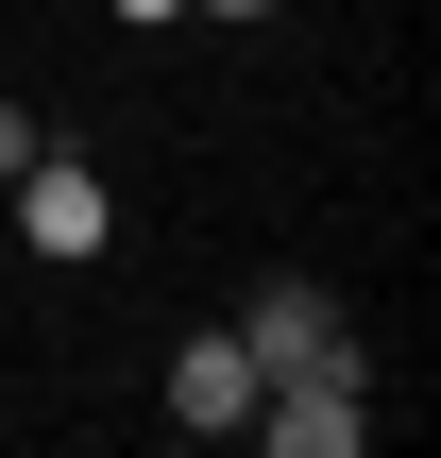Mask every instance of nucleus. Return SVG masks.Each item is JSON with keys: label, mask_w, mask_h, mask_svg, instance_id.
Wrapping results in <instances>:
<instances>
[{"label": "nucleus", "mask_w": 441, "mask_h": 458, "mask_svg": "<svg viewBox=\"0 0 441 458\" xmlns=\"http://www.w3.org/2000/svg\"><path fill=\"white\" fill-rule=\"evenodd\" d=\"M238 442H272V458H357V442H374V374H357V357H323V374H272Z\"/></svg>", "instance_id": "nucleus-1"}, {"label": "nucleus", "mask_w": 441, "mask_h": 458, "mask_svg": "<svg viewBox=\"0 0 441 458\" xmlns=\"http://www.w3.org/2000/svg\"><path fill=\"white\" fill-rule=\"evenodd\" d=\"M0 204H17V238H34V255H51V272H85V255H102V238H119V187H102V170H85V153H34V170H17V187H0Z\"/></svg>", "instance_id": "nucleus-2"}, {"label": "nucleus", "mask_w": 441, "mask_h": 458, "mask_svg": "<svg viewBox=\"0 0 441 458\" xmlns=\"http://www.w3.org/2000/svg\"><path fill=\"white\" fill-rule=\"evenodd\" d=\"M238 357H255V391H272V374H323V357H357V323H340V289H323V272H272V289L238 306Z\"/></svg>", "instance_id": "nucleus-3"}, {"label": "nucleus", "mask_w": 441, "mask_h": 458, "mask_svg": "<svg viewBox=\"0 0 441 458\" xmlns=\"http://www.w3.org/2000/svg\"><path fill=\"white\" fill-rule=\"evenodd\" d=\"M170 425H187V442H238V425H255V357H238V323H204V340L170 357Z\"/></svg>", "instance_id": "nucleus-4"}, {"label": "nucleus", "mask_w": 441, "mask_h": 458, "mask_svg": "<svg viewBox=\"0 0 441 458\" xmlns=\"http://www.w3.org/2000/svg\"><path fill=\"white\" fill-rule=\"evenodd\" d=\"M34 153H51V136H34V119H17V102H0V187H17V170H34Z\"/></svg>", "instance_id": "nucleus-5"}, {"label": "nucleus", "mask_w": 441, "mask_h": 458, "mask_svg": "<svg viewBox=\"0 0 441 458\" xmlns=\"http://www.w3.org/2000/svg\"><path fill=\"white\" fill-rule=\"evenodd\" d=\"M119 17H136V34H153V17H187V0H119Z\"/></svg>", "instance_id": "nucleus-6"}, {"label": "nucleus", "mask_w": 441, "mask_h": 458, "mask_svg": "<svg viewBox=\"0 0 441 458\" xmlns=\"http://www.w3.org/2000/svg\"><path fill=\"white\" fill-rule=\"evenodd\" d=\"M187 17H272V0H187Z\"/></svg>", "instance_id": "nucleus-7"}]
</instances>
